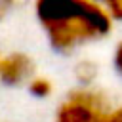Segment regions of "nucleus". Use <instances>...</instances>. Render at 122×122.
Returning <instances> with one entry per match:
<instances>
[{"label":"nucleus","mask_w":122,"mask_h":122,"mask_svg":"<svg viewBox=\"0 0 122 122\" xmlns=\"http://www.w3.org/2000/svg\"><path fill=\"white\" fill-rule=\"evenodd\" d=\"M101 8L109 11L114 21H122V0H95Z\"/></svg>","instance_id":"nucleus-6"},{"label":"nucleus","mask_w":122,"mask_h":122,"mask_svg":"<svg viewBox=\"0 0 122 122\" xmlns=\"http://www.w3.org/2000/svg\"><path fill=\"white\" fill-rule=\"evenodd\" d=\"M51 90H53L51 82H50L48 78H44V76H34V78L29 82V92H30L34 97H48V95L51 93Z\"/></svg>","instance_id":"nucleus-4"},{"label":"nucleus","mask_w":122,"mask_h":122,"mask_svg":"<svg viewBox=\"0 0 122 122\" xmlns=\"http://www.w3.org/2000/svg\"><path fill=\"white\" fill-rule=\"evenodd\" d=\"M0 59H2V57H0Z\"/></svg>","instance_id":"nucleus-10"},{"label":"nucleus","mask_w":122,"mask_h":122,"mask_svg":"<svg viewBox=\"0 0 122 122\" xmlns=\"http://www.w3.org/2000/svg\"><path fill=\"white\" fill-rule=\"evenodd\" d=\"M101 122H122V107H118V109H112V111H109V112L105 114V118H103Z\"/></svg>","instance_id":"nucleus-9"},{"label":"nucleus","mask_w":122,"mask_h":122,"mask_svg":"<svg viewBox=\"0 0 122 122\" xmlns=\"http://www.w3.org/2000/svg\"><path fill=\"white\" fill-rule=\"evenodd\" d=\"M74 72H76V76L80 78L82 84H90V82L95 78V74H97V67H95L92 61H82V63L76 65Z\"/></svg>","instance_id":"nucleus-5"},{"label":"nucleus","mask_w":122,"mask_h":122,"mask_svg":"<svg viewBox=\"0 0 122 122\" xmlns=\"http://www.w3.org/2000/svg\"><path fill=\"white\" fill-rule=\"evenodd\" d=\"M19 4L21 0H0V21H4Z\"/></svg>","instance_id":"nucleus-7"},{"label":"nucleus","mask_w":122,"mask_h":122,"mask_svg":"<svg viewBox=\"0 0 122 122\" xmlns=\"http://www.w3.org/2000/svg\"><path fill=\"white\" fill-rule=\"evenodd\" d=\"M34 63L27 53L13 51L0 59V80L8 86H19L23 82H30L34 76Z\"/></svg>","instance_id":"nucleus-3"},{"label":"nucleus","mask_w":122,"mask_h":122,"mask_svg":"<svg viewBox=\"0 0 122 122\" xmlns=\"http://www.w3.org/2000/svg\"><path fill=\"white\" fill-rule=\"evenodd\" d=\"M112 63H114V69H116V72L122 76V40H120V42L116 44V48H114Z\"/></svg>","instance_id":"nucleus-8"},{"label":"nucleus","mask_w":122,"mask_h":122,"mask_svg":"<svg viewBox=\"0 0 122 122\" xmlns=\"http://www.w3.org/2000/svg\"><path fill=\"white\" fill-rule=\"evenodd\" d=\"M109 99L93 88H76L59 103L55 122H101L109 112Z\"/></svg>","instance_id":"nucleus-2"},{"label":"nucleus","mask_w":122,"mask_h":122,"mask_svg":"<svg viewBox=\"0 0 122 122\" xmlns=\"http://www.w3.org/2000/svg\"><path fill=\"white\" fill-rule=\"evenodd\" d=\"M34 13L48 42L59 53L105 38L114 21L95 0H34Z\"/></svg>","instance_id":"nucleus-1"}]
</instances>
